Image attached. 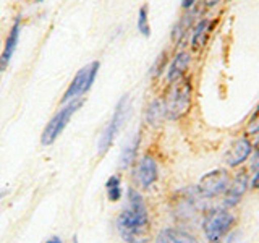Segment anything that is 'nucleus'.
Returning <instances> with one entry per match:
<instances>
[{
    "instance_id": "6",
    "label": "nucleus",
    "mask_w": 259,
    "mask_h": 243,
    "mask_svg": "<svg viewBox=\"0 0 259 243\" xmlns=\"http://www.w3.org/2000/svg\"><path fill=\"white\" fill-rule=\"evenodd\" d=\"M126 104H128V97H121V101L118 102L110 122L107 124V127L104 128V132H102V135L99 138V144H97V151H99L101 156L109 151V148L112 146L113 140H115V136L118 133L120 127L123 125L125 117H126V110H128Z\"/></svg>"
},
{
    "instance_id": "11",
    "label": "nucleus",
    "mask_w": 259,
    "mask_h": 243,
    "mask_svg": "<svg viewBox=\"0 0 259 243\" xmlns=\"http://www.w3.org/2000/svg\"><path fill=\"white\" fill-rule=\"evenodd\" d=\"M246 188H248V177H246V174H238L230 182L229 188H227V191H225V206H229V208L237 206L238 202L241 201Z\"/></svg>"
},
{
    "instance_id": "22",
    "label": "nucleus",
    "mask_w": 259,
    "mask_h": 243,
    "mask_svg": "<svg viewBox=\"0 0 259 243\" xmlns=\"http://www.w3.org/2000/svg\"><path fill=\"white\" fill-rule=\"evenodd\" d=\"M194 4H196V0H183V2H182V7L185 8V10H190V8H193Z\"/></svg>"
},
{
    "instance_id": "8",
    "label": "nucleus",
    "mask_w": 259,
    "mask_h": 243,
    "mask_svg": "<svg viewBox=\"0 0 259 243\" xmlns=\"http://www.w3.org/2000/svg\"><path fill=\"white\" fill-rule=\"evenodd\" d=\"M251 151H253V146H251L248 138H240V140L233 143V146L227 152L225 162L230 167H238L251 156Z\"/></svg>"
},
{
    "instance_id": "12",
    "label": "nucleus",
    "mask_w": 259,
    "mask_h": 243,
    "mask_svg": "<svg viewBox=\"0 0 259 243\" xmlns=\"http://www.w3.org/2000/svg\"><path fill=\"white\" fill-rule=\"evenodd\" d=\"M156 243H199L196 237L182 229H164L160 230Z\"/></svg>"
},
{
    "instance_id": "2",
    "label": "nucleus",
    "mask_w": 259,
    "mask_h": 243,
    "mask_svg": "<svg viewBox=\"0 0 259 243\" xmlns=\"http://www.w3.org/2000/svg\"><path fill=\"white\" fill-rule=\"evenodd\" d=\"M165 104V112L170 118H180L191 107V83L188 78H180L172 83Z\"/></svg>"
},
{
    "instance_id": "10",
    "label": "nucleus",
    "mask_w": 259,
    "mask_h": 243,
    "mask_svg": "<svg viewBox=\"0 0 259 243\" xmlns=\"http://www.w3.org/2000/svg\"><path fill=\"white\" fill-rule=\"evenodd\" d=\"M18 39H20V18H16V21L13 23V26L5 39L4 51H2V55H0V71H4L8 67V63H10L12 57L16 51V46H18Z\"/></svg>"
},
{
    "instance_id": "23",
    "label": "nucleus",
    "mask_w": 259,
    "mask_h": 243,
    "mask_svg": "<svg viewBox=\"0 0 259 243\" xmlns=\"http://www.w3.org/2000/svg\"><path fill=\"white\" fill-rule=\"evenodd\" d=\"M219 4H221V0H204V5L209 7V8H212V7H215Z\"/></svg>"
},
{
    "instance_id": "17",
    "label": "nucleus",
    "mask_w": 259,
    "mask_h": 243,
    "mask_svg": "<svg viewBox=\"0 0 259 243\" xmlns=\"http://www.w3.org/2000/svg\"><path fill=\"white\" fill-rule=\"evenodd\" d=\"M138 143H140V140L138 138H135V140L130 143L126 148L123 149V152H121V159H120V166L126 169L132 162L135 160V156H136V148H138Z\"/></svg>"
},
{
    "instance_id": "3",
    "label": "nucleus",
    "mask_w": 259,
    "mask_h": 243,
    "mask_svg": "<svg viewBox=\"0 0 259 243\" xmlns=\"http://www.w3.org/2000/svg\"><path fill=\"white\" fill-rule=\"evenodd\" d=\"M235 225V216L227 209H212L202 221V230L206 238L210 243H217L224 238L227 233H230Z\"/></svg>"
},
{
    "instance_id": "24",
    "label": "nucleus",
    "mask_w": 259,
    "mask_h": 243,
    "mask_svg": "<svg viewBox=\"0 0 259 243\" xmlns=\"http://www.w3.org/2000/svg\"><path fill=\"white\" fill-rule=\"evenodd\" d=\"M46 243H62V240L59 237H52L51 240H47Z\"/></svg>"
},
{
    "instance_id": "1",
    "label": "nucleus",
    "mask_w": 259,
    "mask_h": 243,
    "mask_svg": "<svg viewBox=\"0 0 259 243\" xmlns=\"http://www.w3.org/2000/svg\"><path fill=\"white\" fill-rule=\"evenodd\" d=\"M117 229L126 243H146L149 240V216L144 199L135 188L128 190L126 206L117 217Z\"/></svg>"
},
{
    "instance_id": "25",
    "label": "nucleus",
    "mask_w": 259,
    "mask_h": 243,
    "mask_svg": "<svg viewBox=\"0 0 259 243\" xmlns=\"http://www.w3.org/2000/svg\"><path fill=\"white\" fill-rule=\"evenodd\" d=\"M37 2H42V0H37Z\"/></svg>"
},
{
    "instance_id": "26",
    "label": "nucleus",
    "mask_w": 259,
    "mask_h": 243,
    "mask_svg": "<svg viewBox=\"0 0 259 243\" xmlns=\"http://www.w3.org/2000/svg\"><path fill=\"white\" fill-rule=\"evenodd\" d=\"M73 243H78V241H76V240H75V241H73Z\"/></svg>"
},
{
    "instance_id": "18",
    "label": "nucleus",
    "mask_w": 259,
    "mask_h": 243,
    "mask_svg": "<svg viewBox=\"0 0 259 243\" xmlns=\"http://www.w3.org/2000/svg\"><path fill=\"white\" fill-rule=\"evenodd\" d=\"M165 104L160 102V101H154L149 105V110H148V117H149V124H157V122L162 120V117L165 115Z\"/></svg>"
},
{
    "instance_id": "20",
    "label": "nucleus",
    "mask_w": 259,
    "mask_h": 243,
    "mask_svg": "<svg viewBox=\"0 0 259 243\" xmlns=\"http://www.w3.org/2000/svg\"><path fill=\"white\" fill-rule=\"evenodd\" d=\"M251 186L256 190H259V152L256 156V172H254V177H253V182H251Z\"/></svg>"
},
{
    "instance_id": "15",
    "label": "nucleus",
    "mask_w": 259,
    "mask_h": 243,
    "mask_svg": "<svg viewBox=\"0 0 259 243\" xmlns=\"http://www.w3.org/2000/svg\"><path fill=\"white\" fill-rule=\"evenodd\" d=\"M105 190H107V196L110 201H118L121 198V182L117 175L110 177L107 183H105Z\"/></svg>"
},
{
    "instance_id": "13",
    "label": "nucleus",
    "mask_w": 259,
    "mask_h": 243,
    "mask_svg": "<svg viewBox=\"0 0 259 243\" xmlns=\"http://www.w3.org/2000/svg\"><path fill=\"white\" fill-rule=\"evenodd\" d=\"M190 62H191V57H190V54H186V52H180L175 57L174 62L170 63V67H168L167 79L170 81V83H174V81L183 78L185 71L188 70V67H190Z\"/></svg>"
},
{
    "instance_id": "19",
    "label": "nucleus",
    "mask_w": 259,
    "mask_h": 243,
    "mask_svg": "<svg viewBox=\"0 0 259 243\" xmlns=\"http://www.w3.org/2000/svg\"><path fill=\"white\" fill-rule=\"evenodd\" d=\"M246 133L248 135H256V133H259V107L256 109V112L253 113V115H251V118L248 122Z\"/></svg>"
},
{
    "instance_id": "16",
    "label": "nucleus",
    "mask_w": 259,
    "mask_h": 243,
    "mask_svg": "<svg viewBox=\"0 0 259 243\" xmlns=\"http://www.w3.org/2000/svg\"><path fill=\"white\" fill-rule=\"evenodd\" d=\"M138 31L141 32L143 36L148 37L151 34V24H149V10L148 7L143 5L138 12Z\"/></svg>"
},
{
    "instance_id": "21",
    "label": "nucleus",
    "mask_w": 259,
    "mask_h": 243,
    "mask_svg": "<svg viewBox=\"0 0 259 243\" xmlns=\"http://www.w3.org/2000/svg\"><path fill=\"white\" fill-rule=\"evenodd\" d=\"M240 237H241V233H240L238 230L230 232V233H229V238H227V243H241Z\"/></svg>"
},
{
    "instance_id": "9",
    "label": "nucleus",
    "mask_w": 259,
    "mask_h": 243,
    "mask_svg": "<svg viewBox=\"0 0 259 243\" xmlns=\"http://www.w3.org/2000/svg\"><path fill=\"white\" fill-rule=\"evenodd\" d=\"M157 164L152 157L146 156L140 160V164L136 167V182L140 183L143 188H149V186L157 180Z\"/></svg>"
},
{
    "instance_id": "7",
    "label": "nucleus",
    "mask_w": 259,
    "mask_h": 243,
    "mask_svg": "<svg viewBox=\"0 0 259 243\" xmlns=\"http://www.w3.org/2000/svg\"><path fill=\"white\" fill-rule=\"evenodd\" d=\"M229 185H230L229 174H227L225 170L219 169V170H212V172H209L202 177L199 180L198 188L202 196L214 198V196H219V194L225 193L227 188H229Z\"/></svg>"
},
{
    "instance_id": "4",
    "label": "nucleus",
    "mask_w": 259,
    "mask_h": 243,
    "mask_svg": "<svg viewBox=\"0 0 259 243\" xmlns=\"http://www.w3.org/2000/svg\"><path fill=\"white\" fill-rule=\"evenodd\" d=\"M81 105H83V97H79V99H73V101L65 104L63 107L51 118V122L47 124V127L44 128L42 136H40V143H42L44 146L52 144L57 138L62 135L65 127H67L68 122L71 120L73 113H75L81 107Z\"/></svg>"
},
{
    "instance_id": "5",
    "label": "nucleus",
    "mask_w": 259,
    "mask_h": 243,
    "mask_svg": "<svg viewBox=\"0 0 259 243\" xmlns=\"http://www.w3.org/2000/svg\"><path fill=\"white\" fill-rule=\"evenodd\" d=\"M97 71H99V62H91L89 65H86V67L81 68L75 75V78H73L70 86L67 88V91H65L62 102L67 104L73 99L83 97L89 89H91L94 79L97 76Z\"/></svg>"
},
{
    "instance_id": "14",
    "label": "nucleus",
    "mask_w": 259,
    "mask_h": 243,
    "mask_svg": "<svg viewBox=\"0 0 259 243\" xmlns=\"http://www.w3.org/2000/svg\"><path fill=\"white\" fill-rule=\"evenodd\" d=\"M209 24H210V21L207 18H204L193 28L191 46H193V49H196V51H198V49H201L206 43V37H207V32H209Z\"/></svg>"
}]
</instances>
